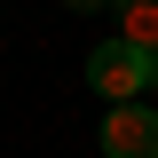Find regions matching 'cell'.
Segmentation results:
<instances>
[{
    "mask_svg": "<svg viewBox=\"0 0 158 158\" xmlns=\"http://www.w3.org/2000/svg\"><path fill=\"white\" fill-rule=\"evenodd\" d=\"M87 87H95L103 103H142V87H150V71H142V48H127V40H103L95 56H87Z\"/></svg>",
    "mask_w": 158,
    "mask_h": 158,
    "instance_id": "6da1fadb",
    "label": "cell"
},
{
    "mask_svg": "<svg viewBox=\"0 0 158 158\" xmlns=\"http://www.w3.org/2000/svg\"><path fill=\"white\" fill-rule=\"evenodd\" d=\"M103 158H158V111L111 103L103 111Z\"/></svg>",
    "mask_w": 158,
    "mask_h": 158,
    "instance_id": "7a4b0ae2",
    "label": "cell"
},
{
    "mask_svg": "<svg viewBox=\"0 0 158 158\" xmlns=\"http://www.w3.org/2000/svg\"><path fill=\"white\" fill-rule=\"evenodd\" d=\"M118 40L127 48H158V0H127L118 8Z\"/></svg>",
    "mask_w": 158,
    "mask_h": 158,
    "instance_id": "3957f363",
    "label": "cell"
},
{
    "mask_svg": "<svg viewBox=\"0 0 158 158\" xmlns=\"http://www.w3.org/2000/svg\"><path fill=\"white\" fill-rule=\"evenodd\" d=\"M71 8H127V0H71Z\"/></svg>",
    "mask_w": 158,
    "mask_h": 158,
    "instance_id": "277c9868",
    "label": "cell"
}]
</instances>
